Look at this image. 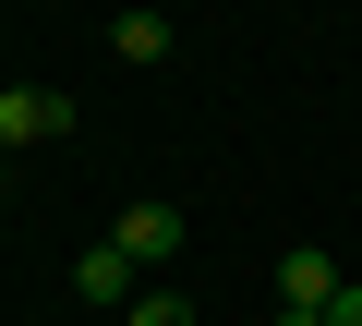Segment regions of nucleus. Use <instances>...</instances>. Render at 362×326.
Listing matches in <instances>:
<instances>
[{"mask_svg": "<svg viewBox=\"0 0 362 326\" xmlns=\"http://www.w3.org/2000/svg\"><path fill=\"white\" fill-rule=\"evenodd\" d=\"M278 326H326V314H314V302H278Z\"/></svg>", "mask_w": 362, "mask_h": 326, "instance_id": "obj_8", "label": "nucleus"}, {"mask_svg": "<svg viewBox=\"0 0 362 326\" xmlns=\"http://www.w3.org/2000/svg\"><path fill=\"white\" fill-rule=\"evenodd\" d=\"M338 290H350V278H338V254H326V242H290V254H278V302H314V314H326Z\"/></svg>", "mask_w": 362, "mask_h": 326, "instance_id": "obj_3", "label": "nucleus"}, {"mask_svg": "<svg viewBox=\"0 0 362 326\" xmlns=\"http://www.w3.org/2000/svg\"><path fill=\"white\" fill-rule=\"evenodd\" d=\"M326 326H362V290H338V302H326Z\"/></svg>", "mask_w": 362, "mask_h": 326, "instance_id": "obj_7", "label": "nucleus"}, {"mask_svg": "<svg viewBox=\"0 0 362 326\" xmlns=\"http://www.w3.org/2000/svg\"><path fill=\"white\" fill-rule=\"evenodd\" d=\"M73 290H85V302H121V314H133V290H145V266H133L121 242H97V254L73 266Z\"/></svg>", "mask_w": 362, "mask_h": 326, "instance_id": "obj_4", "label": "nucleus"}, {"mask_svg": "<svg viewBox=\"0 0 362 326\" xmlns=\"http://www.w3.org/2000/svg\"><path fill=\"white\" fill-rule=\"evenodd\" d=\"M133 326H194V290H157V278H145V290H133Z\"/></svg>", "mask_w": 362, "mask_h": 326, "instance_id": "obj_6", "label": "nucleus"}, {"mask_svg": "<svg viewBox=\"0 0 362 326\" xmlns=\"http://www.w3.org/2000/svg\"><path fill=\"white\" fill-rule=\"evenodd\" d=\"M109 49H121V61H169V13H145V0H133V13L109 25Z\"/></svg>", "mask_w": 362, "mask_h": 326, "instance_id": "obj_5", "label": "nucleus"}, {"mask_svg": "<svg viewBox=\"0 0 362 326\" xmlns=\"http://www.w3.org/2000/svg\"><path fill=\"white\" fill-rule=\"evenodd\" d=\"M0 194H13V145H0Z\"/></svg>", "mask_w": 362, "mask_h": 326, "instance_id": "obj_9", "label": "nucleus"}, {"mask_svg": "<svg viewBox=\"0 0 362 326\" xmlns=\"http://www.w3.org/2000/svg\"><path fill=\"white\" fill-rule=\"evenodd\" d=\"M61 133H73V97L61 85H0V145H13V157L25 145H61Z\"/></svg>", "mask_w": 362, "mask_h": 326, "instance_id": "obj_1", "label": "nucleus"}, {"mask_svg": "<svg viewBox=\"0 0 362 326\" xmlns=\"http://www.w3.org/2000/svg\"><path fill=\"white\" fill-rule=\"evenodd\" d=\"M109 242H121V254H133V266H145V278H157V266H169V254H181V206H169V194H133V206H121V218H109Z\"/></svg>", "mask_w": 362, "mask_h": 326, "instance_id": "obj_2", "label": "nucleus"}]
</instances>
